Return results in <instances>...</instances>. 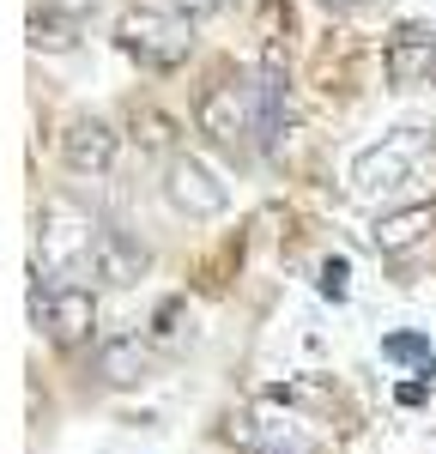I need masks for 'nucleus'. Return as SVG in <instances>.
Here are the masks:
<instances>
[{
	"label": "nucleus",
	"mask_w": 436,
	"mask_h": 454,
	"mask_svg": "<svg viewBox=\"0 0 436 454\" xmlns=\"http://www.w3.org/2000/svg\"><path fill=\"white\" fill-rule=\"evenodd\" d=\"M327 12H352V6H370V0H322Z\"/></svg>",
	"instance_id": "obj_20"
},
{
	"label": "nucleus",
	"mask_w": 436,
	"mask_h": 454,
	"mask_svg": "<svg viewBox=\"0 0 436 454\" xmlns=\"http://www.w3.org/2000/svg\"><path fill=\"white\" fill-rule=\"evenodd\" d=\"M91 248H97V218L91 212L67 207V200H49L36 212V267L49 279L91 273Z\"/></svg>",
	"instance_id": "obj_1"
},
{
	"label": "nucleus",
	"mask_w": 436,
	"mask_h": 454,
	"mask_svg": "<svg viewBox=\"0 0 436 454\" xmlns=\"http://www.w3.org/2000/svg\"><path fill=\"white\" fill-rule=\"evenodd\" d=\"M115 43H121L140 67H182L188 49H194V25L176 19V12H164V6L152 0V6H128V12L115 19Z\"/></svg>",
	"instance_id": "obj_2"
},
{
	"label": "nucleus",
	"mask_w": 436,
	"mask_h": 454,
	"mask_svg": "<svg viewBox=\"0 0 436 454\" xmlns=\"http://www.w3.org/2000/svg\"><path fill=\"white\" fill-rule=\"evenodd\" d=\"M424 158H431V134H418V128L382 134L376 145H363L352 158V194H394L418 176Z\"/></svg>",
	"instance_id": "obj_3"
},
{
	"label": "nucleus",
	"mask_w": 436,
	"mask_h": 454,
	"mask_svg": "<svg viewBox=\"0 0 436 454\" xmlns=\"http://www.w3.org/2000/svg\"><path fill=\"white\" fill-rule=\"evenodd\" d=\"M431 231H436V207L431 200H412V207L382 212V218L370 224V243H376V254H412Z\"/></svg>",
	"instance_id": "obj_11"
},
{
	"label": "nucleus",
	"mask_w": 436,
	"mask_h": 454,
	"mask_svg": "<svg viewBox=\"0 0 436 454\" xmlns=\"http://www.w3.org/2000/svg\"><path fill=\"white\" fill-rule=\"evenodd\" d=\"M152 267L140 237H128L121 224H97V248H91V279L97 285H134Z\"/></svg>",
	"instance_id": "obj_10"
},
{
	"label": "nucleus",
	"mask_w": 436,
	"mask_h": 454,
	"mask_svg": "<svg viewBox=\"0 0 436 454\" xmlns=\"http://www.w3.org/2000/svg\"><path fill=\"white\" fill-rule=\"evenodd\" d=\"M254 98H261V145L273 152V145H279V134H285V104H291L279 55H267V61H261V73H254Z\"/></svg>",
	"instance_id": "obj_12"
},
{
	"label": "nucleus",
	"mask_w": 436,
	"mask_h": 454,
	"mask_svg": "<svg viewBox=\"0 0 436 454\" xmlns=\"http://www.w3.org/2000/svg\"><path fill=\"white\" fill-rule=\"evenodd\" d=\"M230 442H243L254 454H309V430L279 412V406H261V412H243V419H230Z\"/></svg>",
	"instance_id": "obj_7"
},
{
	"label": "nucleus",
	"mask_w": 436,
	"mask_h": 454,
	"mask_svg": "<svg viewBox=\"0 0 436 454\" xmlns=\"http://www.w3.org/2000/svg\"><path fill=\"white\" fill-rule=\"evenodd\" d=\"M382 67H388V79H394L400 91L436 85V31H431V25H400V31L388 36Z\"/></svg>",
	"instance_id": "obj_8"
},
{
	"label": "nucleus",
	"mask_w": 436,
	"mask_h": 454,
	"mask_svg": "<svg viewBox=\"0 0 436 454\" xmlns=\"http://www.w3.org/2000/svg\"><path fill=\"white\" fill-rule=\"evenodd\" d=\"M31 321L55 346H79V340H91V327H97V297H91V285H43L36 279Z\"/></svg>",
	"instance_id": "obj_5"
},
{
	"label": "nucleus",
	"mask_w": 436,
	"mask_h": 454,
	"mask_svg": "<svg viewBox=\"0 0 436 454\" xmlns=\"http://www.w3.org/2000/svg\"><path fill=\"white\" fill-rule=\"evenodd\" d=\"M55 12H67V19H85V12H97V0H55Z\"/></svg>",
	"instance_id": "obj_19"
},
{
	"label": "nucleus",
	"mask_w": 436,
	"mask_h": 454,
	"mask_svg": "<svg viewBox=\"0 0 436 454\" xmlns=\"http://www.w3.org/2000/svg\"><path fill=\"white\" fill-rule=\"evenodd\" d=\"M164 12H176V19H188V25H200V19H213V12H224V0H158Z\"/></svg>",
	"instance_id": "obj_17"
},
{
	"label": "nucleus",
	"mask_w": 436,
	"mask_h": 454,
	"mask_svg": "<svg viewBox=\"0 0 436 454\" xmlns=\"http://www.w3.org/2000/svg\"><path fill=\"white\" fill-rule=\"evenodd\" d=\"M170 134H176L170 115H158V109H134V140H140V145H170Z\"/></svg>",
	"instance_id": "obj_16"
},
{
	"label": "nucleus",
	"mask_w": 436,
	"mask_h": 454,
	"mask_svg": "<svg viewBox=\"0 0 436 454\" xmlns=\"http://www.w3.org/2000/svg\"><path fill=\"white\" fill-rule=\"evenodd\" d=\"M200 134H213L218 145H243L249 134H261V98L249 73H218L200 91Z\"/></svg>",
	"instance_id": "obj_4"
},
{
	"label": "nucleus",
	"mask_w": 436,
	"mask_h": 454,
	"mask_svg": "<svg viewBox=\"0 0 436 454\" xmlns=\"http://www.w3.org/2000/svg\"><path fill=\"white\" fill-rule=\"evenodd\" d=\"M164 200H170L182 218H218V212L230 207V188L213 176V164H200V158L176 152L170 170H164Z\"/></svg>",
	"instance_id": "obj_6"
},
{
	"label": "nucleus",
	"mask_w": 436,
	"mask_h": 454,
	"mask_svg": "<svg viewBox=\"0 0 436 454\" xmlns=\"http://www.w3.org/2000/svg\"><path fill=\"white\" fill-rule=\"evenodd\" d=\"M346 279H352V267H346L339 254H333V261H322V291H327V297H333V303L346 297Z\"/></svg>",
	"instance_id": "obj_18"
},
{
	"label": "nucleus",
	"mask_w": 436,
	"mask_h": 454,
	"mask_svg": "<svg viewBox=\"0 0 436 454\" xmlns=\"http://www.w3.org/2000/svg\"><path fill=\"white\" fill-rule=\"evenodd\" d=\"M382 357H394V364H412L418 376H436V351L424 333H388L382 340Z\"/></svg>",
	"instance_id": "obj_14"
},
{
	"label": "nucleus",
	"mask_w": 436,
	"mask_h": 454,
	"mask_svg": "<svg viewBox=\"0 0 436 454\" xmlns=\"http://www.w3.org/2000/svg\"><path fill=\"white\" fill-rule=\"evenodd\" d=\"M140 370H145V346H140V333H121V340H109L104 351H97V376L115 387H128V382H140Z\"/></svg>",
	"instance_id": "obj_13"
},
{
	"label": "nucleus",
	"mask_w": 436,
	"mask_h": 454,
	"mask_svg": "<svg viewBox=\"0 0 436 454\" xmlns=\"http://www.w3.org/2000/svg\"><path fill=\"white\" fill-rule=\"evenodd\" d=\"M31 49H36V55H43V49H49V55L73 49V25H67V12H55V6H49V12H31Z\"/></svg>",
	"instance_id": "obj_15"
},
{
	"label": "nucleus",
	"mask_w": 436,
	"mask_h": 454,
	"mask_svg": "<svg viewBox=\"0 0 436 454\" xmlns=\"http://www.w3.org/2000/svg\"><path fill=\"white\" fill-rule=\"evenodd\" d=\"M115 152H121V134L109 121H97V115H73L67 134H61V164L73 176H109Z\"/></svg>",
	"instance_id": "obj_9"
}]
</instances>
